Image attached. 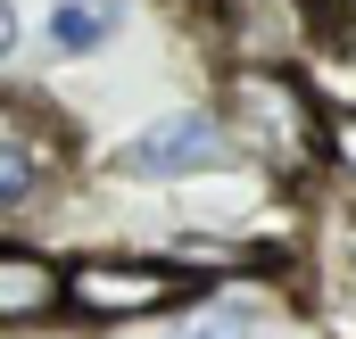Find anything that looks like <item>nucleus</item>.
Wrapping results in <instances>:
<instances>
[{"label": "nucleus", "instance_id": "nucleus-1", "mask_svg": "<svg viewBox=\"0 0 356 339\" xmlns=\"http://www.w3.org/2000/svg\"><path fill=\"white\" fill-rule=\"evenodd\" d=\"M175 265H108V256H91L67 273V298L83 306V315H133V306H158V298H175Z\"/></svg>", "mask_w": 356, "mask_h": 339}, {"label": "nucleus", "instance_id": "nucleus-2", "mask_svg": "<svg viewBox=\"0 0 356 339\" xmlns=\"http://www.w3.org/2000/svg\"><path fill=\"white\" fill-rule=\"evenodd\" d=\"M216 116H166V124H149V133H133L124 141V174H182V166H199V158H216Z\"/></svg>", "mask_w": 356, "mask_h": 339}, {"label": "nucleus", "instance_id": "nucleus-3", "mask_svg": "<svg viewBox=\"0 0 356 339\" xmlns=\"http://www.w3.org/2000/svg\"><path fill=\"white\" fill-rule=\"evenodd\" d=\"M50 306H67V273L42 265L33 249H8L0 256V315L8 323H42Z\"/></svg>", "mask_w": 356, "mask_h": 339}, {"label": "nucleus", "instance_id": "nucleus-4", "mask_svg": "<svg viewBox=\"0 0 356 339\" xmlns=\"http://www.w3.org/2000/svg\"><path fill=\"white\" fill-rule=\"evenodd\" d=\"M116 33V0H58L50 8V42L58 50H99Z\"/></svg>", "mask_w": 356, "mask_h": 339}, {"label": "nucleus", "instance_id": "nucleus-5", "mask_svg": "<svg viewBox=\"0 0 356 339\" xmlns=\"http://www.w3.org/2000/svg\"><path fill=\"white\" fill-rule=\"evenodd\" d=\"M249 323H257V306L249 298H224V306H207V315H191L175 339H249Z\"/></svg>", "mask_w": 356, "mask_h": 339}, {"label": "nucleus", "instance_id": "nucleus-6", "mask_svg": "<svg viewBox=\"0 0 356 339\" xmlns=\"http://www.w3.org/2000/svg\"><path fill=\"white\" fill-rule=\"evenodd\" d=\"M332 158H340V166L356 174V124H332Z\"/></svg>", "mask_w": 356, "mask_h": 339}]
</instances>
